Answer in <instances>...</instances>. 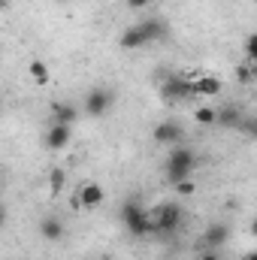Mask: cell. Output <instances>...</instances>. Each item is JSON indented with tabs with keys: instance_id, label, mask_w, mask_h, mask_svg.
<instances>
[{
	"instance_id": "obj_7",
	"label": "cell",
	"mask_w": 257,
	"mask_h": 260,
	"mask_svg": "<svg viewBox=\"0 0 257 260\" xmlns=\"http://www.w3.org/2000/svg\"><path fill=\"white\" fill-rule=\"evenodd\" d=\"M106 200V191L97 185V182H88V185H82V191H79V197H76V209H97L100 203Z\"/></svg>"
},
{
	"instance_id": "obj_19",
	"label": "cell",
	"mask_w": 257,
	"mask_h": 260,
	"mask_svg": "<svg viewBox=\"0 0 257 260\" xmlns=\"http://www.w3.org/2000/svg\"><path fill=\"white\" fill-rule=\"evenodd\" d=\"M236 76H239L242 85H251V82H254V64H242L236 70Z\"/></svg>"
},
{
	"instance_id": "obj_1",
	"label": "cell",
	"mask_w": 257,
	"mask_h": 260,
	"mask_svg": "<svg viewBox=\"0 0 257 260\" xmlns=\"http://www.w3.org/2000/svg\"><path fill=\"white\" fill-rule=\"evenodd\" d=\"M194 170H197V154L191 148H173L164 160V176H167L170 185H176L182 179H191Z\"/></svg>"
},
{
	"instance_id": "obj_17",
	"label": "cell",
	"mask_w": 257,
	"mask_h": 260,
	"mask_svg": "<svg viewBox=\"0 0 257 260\" xmlns=\"http://www.w3.org/2000/svg\"><path fill=\"white\" fill-rule=\"evenodd\" d=\"M64 182H67V170L64 167H55V170L49 173V191H52V197H58L64 191Z\"/></svg>"
},
{
	"instance_id": "obj_24",
	"label": "cell",
	"mask_w": 257,
	"mask_h": 260,
	"mask_svg": "<svg viewBox=\"0 0 257 260\" xmlns=\"http://www.w3.org/2000/svg\"><path fill=\"white\" fill-rule=\"evenodd\" d=\"M3 224H6V212H3V206H0V230H3Z\"/></svg>"
},
{
	"instance_id": "obj_9",
	"label": "cell",
	"mask_w": 257,
	"mask_h": 260,
	"mask_svg": "<svg viewBox=\"0 0 257 260\" xmlns=\"http://www.w3.org/2000/svg\"><path fill=\"white\" fill-rule=\"evenodd\" d=\"M70 139H73V127H67V124H55L52 121V127L46 130V148L49 151H64L70 145Z\"/></svg>"
},
{
	"instance_id": "obj_10",
	"label": "cell",
	"mask_w": 257,
	"mask_h": 260,
	"mask_svg": "<svg viewBox=\"0 0 257 260\" xmlns=\"http://www.w3.org/2000/svg\"><path fill=\"white\" fill-rule=\"evenodd\" d=\"M239 121H242V112H239V106L227 103V106H218V109H215V127L236 130V127H239Z\"/></svg>"
},
{
	"instance_id": "obj_8",
	"label": "cell",
	"mask_w": 257,
	"mask_h": 260,
	"mask_svg": "<svg viewBox=\"0 0 257 260\" xmlns=\"http://www.w3.org/2000/svg\"><path fill=\"white\" fill-rule=\"evenodd\" d=\"M136 24H139L142 37H145V43H160V40L170 37V24H167L164 18H142V21H136Z\"/></svg>"
},
{
	"instance_id": "obj_21",
	"label": "cell",
	"mask_w": 257,
	"mask_h": 260,
	"mask_svg": "<svg viewBox=\"0 0 257 260\" xmlns=\"http://www.w3.org/2000/svg\"><path fill=\"white\" fill-rule=\"evenodd\" d=\"M254 46H257V37L248 34V40H245V64H254Z\"/></svg>"
},
{
	"instance_id": "obj_22",
	"label": "cell",
	"mask_w": 257,
	"mask_h": 260,
	"mask_svg": "<svg viewBox=\"0 0 257 260\" xmlns=\"http://www.w3.org/2000/svg\"><path fill=\"white\" fill-rule=\"evenodd\" d=\"M197 260H221V254H218V251H200Z\"/></svg>"
},
{
	"instance_id": "obj_23",
	"label": "cell",
	"mask_w": 257,
	"mask_h": 260,
	"mask_svg": "<svg viewBox=\"0 0 257 260\" xmlns=\"http://www.w3.org/2000/svg\"><path fill=\"white\" fill-rule=\"evenodd\" d=\"M127 6H130V9H145V6H148V0H127Z\"/></svg>"
},
{
	"instance_id": "obj_14",
	"label": "cell",
	"mask_w": 257,
	"mask_h": 260,
	"mask_svg": "<svg viewBox=\"0 0 257 260\" xmlns=\"http://www.w3.org/2000/svg\"><path fill=\"white\" fill-rule=\"evenodd\" d=\"M52 118H55V124L73 127V124L79 121V109H76L73 103H52Z\"/></svg>"
},
{
	"instance_id": "obj_26",
	"label": "cell",
	"mask_w": 257,
	"mask_h": 260,
	"mask_svg": "<svg viewBox=\"0 0 257 260\" xmlns=\"http://www.w3.org/2000/svg\"><path fill=\"white\" fill-rule=\"evenodd\" d=\"M103 260H112V257H103Z\"/></svg>"
},
{
	"instance_id": "obj_12",
	"label": "cell",
	"mask_w": 257,
	"mask_h": 260,
	"mask_svg": "<svg viewBox=\"0 0 257 260\" xmlns=\"http://www.w3.org/2000/svg\"><path fill=\"white\" fill-rule=\"evenodd\" d=\"M221 91H224V82L218 76H200V79H194V94L197 97H218Z\"/></svg>"
},
{
	"instance_id": "obj_4",
	"label": "cell",
	"mask_w": 257,
	"mask_h": 260,
	"mask_svg": "<svg viewBox=\"0 0 257 260\" xmlns=\"http://www.w3.org/2000/svg\"><path fill=\"white\" fill-rule=\"evenodd\" d=\"M197 94H194V82L191 79H185V76H170V79H164L160 82V100L164 103H188L194 100Z\"/></svg>"
},
{
	"instance_id": "obj_13",
	"label": "cell",
	"mask_w": 257,
	"mask_h": 260,
	"mask_svg": "<svg viewBox=\"0 0 257 260\" xmlns=\"http://www.w3.org/2000/svg\"><path fill=\"white\" fill-rule=\"evenodd\" d=\"M40 236H43L46 242H61V239H64V221L55 218V215L43 218V221H40Z\"/></svg>"
},
{
	"instance_id": "obj_18",
	"label": "cell",
	"mask_w": 257,
	"mask_h": 260,
	"mask_svg": "<svg viewBox=\"0 0 257 260\" xmlns=\"http://www.w3.org/2000/svg\"><path fill=\"white\" fill-rule=\"evenodd\" d=\"M194 121H197L200 127H215V106H200V109L194 112Z\"/></svg>"
},
{
	"instance_id": "obj_15",
	"label": "cell",
	"mask_w": 257,
	"mask_h": 260,
	"mask_svg": "<svg viewBox=\"0 0 257 260\" xmlns=\"http://www.w3.org/2000/svg\"><path fill=\"white\" fill-rule=\"evenodd\" d=\"M118 43H121V49H130V52H133V49L148 46V43H145V37H142V30H139V24H130L127 30L121 34V40H118Z\"/></svg>"
},
{
	"instance_id": "obj_5",
	"label": "cell",
	"mask_w": 257,
	"mask_h": 260,
	"mask_svg": "<svg viewBox=\"0 0 257 260\" xmlns=\"http://www.w3.org/2000/svg\"><path fill=\"white\" fill-rule=\"evenodd\" d=\"M112 103H115V94L109 91V88H91L88 94H85V112L91 115V118H103L109 109H112Z\"/></svg>"
},
{
	"instance_id": "obj_11",
	"label": "cell",
	"mask_w": 257,
	"mask_h": 260,
	"mask_svg": "<svg viewBox=\"0 0 257 260\" xmlns=\"http://www.w3.org/2000/svg\"><path fill=\"white\" fill-rule=\"evenodd\" d=\"M151 136H154V142H160V145H176V142L182 139V124H179V121H160Z\"/></svg>"
},
{
	"instance_id": "obj_20",
	"label": "cell",
	"mask_w": 257,
	"mask_h": 260,
	"mask_svg": "<svg viewBox=\"0 0 257 260\" xmlns=\"http://www.w3.org/2000/svg\"><path fill=\"white\" fill-rule=\"evenodd\" d=\"M173 188H176V194H179V197H191L194 191H197V188H194V182H191V179H182V182H176Z\"/></svg>"
},
{
	"instance_id": "obj_6",
	"label": "cell",
	"mask_w": 257,
	"mask_h": 260,
	"mask_svg": "<svg viewBox=\"0 0 257 260\" xmlns=\"http://www.w3.org/2000/svg\"><path fill=\"white\" fill-rule=\"evenodd\" d=\"M227 239H230V227L227 224H212L203 233V251H221L227 245Z\"/></svg>"
},
{
	"instance_id": "obj_25",
	"label": "cell",
	"mask_w": 257,
	"mask_h": 260,
	"mask_svg": "<svg viewBox=\"0 0 257 260\" xmlns=\"http://www.w3.org/2000/svg\"><path fill=\"white\" fill-rule=\"evenodd\" d=\"M242 260H257V251H248V254H245Z\"/></svg>"
},
{
	"instance_id": "obj_2",
	"label": "cell",
	"mask_w": 257,
	"mask_h": 260,
	"mask_svg": "<svg viewBox=\"0 0 257 260\" xmlns=\"http://www.w3.org/2000/svg\"><path fill=\"white\" fill-rule=\"evenodd\" d=\"M148 221H151V233L173 236V233L182 227L185 215H182V206H179V203H160V206L148 215Z\"/></svg>"
},
{
	"instance_id": "obj_16",
	"label": "cell",
	"mask_w": 257,
	"mask_h": 260,
	"mask_svg": "<svg viewBox=\"0 0 257 260\" xmlns=\"http://www.w3.org/2000/svg\"><path fill=\"white\" fill-rule=\"evenodd\" d=\"M27 73H30V79H34L37 85H49V79H52V73H49L46 61H40V58H34V61L27 64Z\"/></svg>"
},
{
	"instance_id": "obj_3",
	"label": "cell",
	"mask_w": 257,
	"mask_h": 260,
	"mask_svg": "<svg viewBox=\"0 0 257 260\" xmlns=\"http://www.w3.org/2000/svg\"><path fill=\"white\" fill-rule=\"evenodd\" d=\"M121 224L127 227L130 236H148V233H151L148 212H145L136 200H124V203H121Z\"/></svg>"
}]
</instances>
